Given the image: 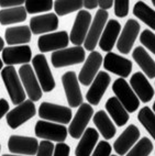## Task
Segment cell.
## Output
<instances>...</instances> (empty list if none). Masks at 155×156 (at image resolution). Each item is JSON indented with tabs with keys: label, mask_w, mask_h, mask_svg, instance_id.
Returning a JSON list of instances; mask_svg holds the SVG:
<instances>
[{
	"label": "cell",
	"mask_w": 155,
	"mask_h": 156,
	"mask_svg": "<svg viewBox=\"0 0 155 156\" xmlns=\"http://www.w3.org/2000/svg\"><path fill=\"white\" fill-rule=\"evenodd\" d=\"M1 78L6 86L8 95L11 99V102L16 106L22 103L25 100V91L22 86L21 79L17 74V70L13 66H7L1 70Z\"/></svg>",
	"instance_id": "obj_1"
},
{
	"label": "cell",
	"mask_w": 155,
	"mask_h": 156,
	"mask_svg": "<svg viewBox=\"0 0 155 156\" xmlns=\"http://www.w3.org/2000/svg\"><path fill=\"white\" fill-rule=\"evenodd\" d=\"M112 91L114 92L118 100L122 103L129 113H133L140 107V100L131 88L130 84L124 78H118L112 85Z\"/></svg>",
	"instance_id": "obj_2"
},
{
	"label": "cell",
	"mask_w": 155,
	"mask_h": 156,
	"mask_svg": "<svg viewBox=\"0 0 155 156\" xmlns=\"http://www.w3.org/2000/svg\"><path fill=\"white\" fill-rule=\"evenodd\" d=\"M51 59H52V65L55 68L81 64L86 59L85 48L81 46H73L56 51L52 53Z\"/></svg>",
	"instance_id": "obj_3"
},
{
	"label": "cell",
	"mask_w": 155,
	"mask_h": 156,
	"mask_svg": "<svg viewBox=\"0 0 155 156\" xmlns=\"http://www.w3.org/2000/svg\"><path fill=\"white\" fill-rule=\"evenodd\" d=\"M38 114L42 120L52 121L59 124H68L73 117L72 110L68 107L51 102H42L39 107Z\"/></svg>",
	"instance_id": "obj_4"
},
{
	"label": "cell",
	"mask_w": 155,
	"mask_h": 156,
	"mask_svg": "<svg viewBox=\"0 0 155 156\" xmlns=\"http://www.w3.org/2000/svg\"><path fill=\"white\" fill-rule=\"evenodd\" d=\"M34 131H35V135L40 139L57 143L64 142L68 134V129L63 124L43 120L36 122Z\"/></svg>",
	"instance_id": "obj_5"
},
{
	"label": "cell",
	"mask_w": 155,
	"mask_h": 156,
	"mask_svg": "<svg viewBox=\"0 0 155 156\" xmlns=\"http://www.w3.org/2000/svg\"><path fill=\"white\" fill-rule=\"evenodd\" d=\"M36 114V108L33 101L24 100L22 103L14 107L12 110L7 113L6 120L7 124L11 129H17L28 122L30 119Z\"/></svg>",
	"instance_id": "obj_6"
},
{
	"label": "cell",
	"mask_w": 155,
	"mask_h": 156,
	"mask_svg": "<svg viewBox=\"0 0 155 156\" xmlns=\"http://www.w3.org/2000/svg\"><path fill=\"white\" fill-rule=\"evenodd\" d=\"M32 65H33L36 78H38L40 86L42 88V91H52L55 88L56 84L50 66H49L46 57L43 54H38L34 56V58H32Z\"/></svg>",
	"instance_id": "obj_7"
},
{
	"label": "cell",
	"mask_w": 155,
	"mask_h": 156,
	"mask_svg": "<svg viewBox=\"0 0 155 156\" xmlns=\"http://www.w3.org/2000/svg\"><path fill=\"white\" fill-rule=\"evenodd\" d=\"M109 13L105 10L99 9L96 12L94 20H92L90 28H89L88 33H87L86 40L84 42V48L90 52H94L96 48V45L99 43V40L101 37V34L103 32L106 24L108 22Z\"/></svg>",
	"instance_id": "obj_8"
},
{
	"label": "cell",
	"mask_w": 155,
	"mask_h": 156,
	"mask_svg": "<svg viewBox=\"0 0 155 156\" xmlns=\"http://www.w3.org/2000/svg\"><path fill=\"white\" fill-rule=\"evenodd\" d=\"M19 77L21 79L22 86L31 101H39L42 98V88L40 83L34 74L32 66L29 64H24L19 68Z\"/></svg>",
	"instance_id": "obj_9"
},
{
	"label": "cell",
	"mask_w": 155,
	"mask_h": 156,
	"mask_svg": "<svg viewBox=\"0 0 155 156\" xmlns=\"http://www.w3.org/2000/svg\"><path fill=\"white\" fill-rule=\"evenodd\" d=\"M140 30H141V25L136 20L129 19L125 22L119 35V39L117 41V48L120 53L124 55L131 53L136 37L140 34Z\"/></svg>",
	"instance_id": "obj_10"
},
{
	"label": "cell",
	"mask_w": 155,
	"mask_h": 156,
	"mask_svg": "<svg viewBox=\"0 0 155 156\" xmlns=\"http://www.w3.org/2000/svg\"><path fill=\"white\" fill-rule=\"evenodd\" d=\"M92 114H94V109H92V105L81 103L79 106L75 117L70 121V124H69L68 128L69 135L73 139H81L84 132L86 131L89 121L92 118Z\"/></svg>",
	"instance_id": "obj_11"
},
{
	"label": "cell",
	"mask_w": 155,
	"mask_h": 156,
	"mask_svg": "<svg viewBox=\"0 0 155 156\" xmlns=\"http://www.w3.org/2000/svg\"><path fill=\"white\" fill-rule=\"evenodd\" d=\"M62 84L66 95L67 102L72 108H78L83 103V95L76 73L73 70L66 72L62 76Z\"/></svg>",
	"instance_id": "obj_12"
},
{
	"label": "cell",
	"mask_w": 155,
	"mask_h": 156,
	"mask_svg": "<svg viewBox=\"0 0 155 156\" xmlns=\"http://www.w3.org/2000/svg\"><path fill=\"white\" fill-rule=\"evenodd\" d=\"M90 24H92V14L87 10L78 11L69 34V41L75 46H81V44H84Z\"/></svg>",
	"instance_id": "obj_13"
},
{
	"label": "cell",
	"mask_w": 155,
	"mask_h": 156,
	"mask_svg": "<svg viewBox=\"0 0 155 156\" xmlns=\"http://www.w3.org/2000/svg\"><path fill=\"white\" fill-rule=\"evenodd\" d=\"M69 44V35L66 31L43 34L38 40V48L42 53L64 50Z\"/></svg>",
	"instance_id": "obj_14"
},
{
	"label": "cell",
	"mask_w": 155,
	"mask_h": 156,
	"mask_svg": "<svg viewBox=\"0 0 155 156\" xmlns=\"http://www.w3.org/2000/svg\"><path fill=\"white\" fill-rule=\"evenodd\" d=\"M103 62V55L99 52H90L87 59L84 62V66L81 67L79 75H78V80L84 86H89L92 85L94 79L96 78L97 74L99 73V68Z\"/></svg>",
	"instance_id": "obj_15"
},
{
	"label": "cell",
	"mask_w": 155,
	"mask_h": 156,
	"mask_svg": "<svg viewBox=\"0 0 155 156\" xmlns=\"http://www.w3.org/2000/svg\"><path fill=\"white\" fill-rule=\"evenodd\" d=\"M8 148L12 154L33 156L39 150V142L34 137L11 135L8 140Z\"/></svg>",
	"instance_id": "obj_16"
},
{
	"label": "cell",
	"mask_w": 155,
	"mask_h": 156,
	"mask_svg": "<svg viewBox=\"0 0 155 156\" xmlns=\"http://www.w3.org/2000/svg\"><path fill=\"white\" fill-rule=\"evenodd\" d=\"M110 81L111 78L108 73L103 72V70H100L98 73L86 94V99L89 105H92V106L99 105L103 95H105L106 90L108 89Z\"/></svg>",
	"instance_id": "obj_17"
},
{
	"label": "cell",
	"mask_w": 155,
	"mask_h": 156,
	"mask_svg": "<svg viewBox=\"0 0 155 156\" xmlns=\"http://www.w3.org/2000/svg\"><path fill=\"white\" fill-rule=\"evenodd\" d=\"M32 61V51L29 45L8 46L2 51V62L7 66L17 64H28Z\"/></svg>",
	"instance_id": "obj_18"
},
{
	"label": "cell",
	"mask_w": 155,
	"mask_h": 156,
	"mask_svg": "<svg viewBox=\"0 0 155 156\" xmlns=\"http://www.w3.org/2000/svg\"><path fill=\"white\" fill-rule=\"evenodd\" d=\"M103 67L106 70L125 79V77H129L132 72V62L116 53L109 52L103 59Z\"/></svg>",
	"instance_id": "obj_19"
},
{
	"label": "cell",
	"mask_w": 155,
	"mask_h": 156,
	"mask_svg": "<svg viewBox=\"0 0 155 156\" xmlns=\"http://www.w3.org/2000/svg\"><path fill=\"white\" fill-rule=\"evenodd\" d=\"M130 85L139 100L146 103L151 101L154 97V88L149 83V79L143 73L136 72L131 76Z\"/></svg>",
	"instance_id": "obj_20"
},
{
	"label": "cell",
	"mask_w": 155,
	"mask_h": 156,
	"mask_svg": "<svg viewBox=\"0 0 155 156\" xmlns=\"http://www.w3.org/2000/svg\"><path fill=\"white\" fill-rule=\"evenodd\" d=\"M140 130L134 124H130L114 141V148L118 155H125L140 139Z\"/></svg>",
	"instance_id": "obj_21"
},
{
	"label": "cell",
	"mask_w": 155,
	"mask_h": 156,
	"mask_svg": "<svg viewBox=\"0 0 155 156\" xmlns=\"http://www.w3.org/2000/svg\"><path fill=\"white\" fill-rule=\"evenodd\" d=\"M58 28V17L55 13H45L35 16L30 20V30L33 34L53 32Z\"/></svg>",
	"instance_id": "obj_22"
},
{
	"label": "cell",
	"mask_w": 155,
	"mask_h": 156,
	"mask_svg": "<svg viewBox=\"0 0 155 156\" xmlns=\"http://www.w3.org/2000/svg\"><path fill=\"white\" fill-rule=\"evenodd\" d=\"M121 33V24L119 21L111 19L106 24L101 37L99 40V48L105 52H110L117 43L119 35Z\"/></svg>",
	"instance_id": "obj_23"
},
{
	"label": "cell",
	"mask_w": 155,
	"mask_h": 156,
	"mask_svg": "<svg viewBox=\"0 0 155 156\" xmlns=\"http://www.w3.org/2000/svg\"><path fill=\"white\" fill-rule=\"evenodd\" d=\"M99 140V133L94 128H87L75 148V156H92Z\"/></svg>",
	"instance_id": "obj_24"
},
{
	"label": "cell",
	"mask_w": 155,
	"mask_h": 156,
	"mask_svg": "<svg viewBox=\"0 0 155 156\" xmlns=\"http://www.w3.org/2000/svg\"><path fill=\"white\" fill-rule=\"evenodd\" d=\"M32 32L28 25L10 27L5 31V40L9 45H27L31 41Z\"/></svg>",
	"instance_id": "obj_25"
},
{
	"label": "cell",
	"mask_w": 155,
	"mask_h": 156,
	"mask_svg": "<svg viewBox=\"0 0 155 156\" xmlns=\"http://www.w3.org/2000/svg\"><path fill=\"white\" fill-rule=\"evenodd\" d=\"M132 57L146 77L150 79L155 78V61L149 55L143 46H136L132 52Z\"/></svg>",
	"instance_id": "obj_26"
},
{
	"label": "cell",
	"mask_w": 155,
	"mask_h": 156,
	"mask_svg": "<svg viewBox=\"0 0 155 156\" xmlns=\"http://www.w3.org/2000/svg\"><path fill=\"white\" fill-rule=\"evenodd\" d=\"M106 110L109 113L114 122L118 126H123L130 119L129 112L122 106V103L118 100L117 97H110L106 102Z\"/></svg>",
	"instance_id": "obj_27"
},
{
	"label": "cell",
	"mask_w": 155,
	"mask_h": 156,
	"mask_svg": "<svg viewBox=\"0 0 155 156\" xmlns=\"http://www.w3.org/2000/svg\"><path fill=\"white\" fill-rule=\"evenodd\" d=\"M94 124L98 129L99 133L103 136V139L110 140L116 135V126L103 110H99L96 112V114L94 115Z\"/></svg>",
	"instance_id": "obj_28"
},
{
	"label": "cell",
	"mask_w": 155,
	"mask_h": 156,
	"mask_svg": "<svg viewBox=\"0 0 155 156\" xmlns=\"http://www.w3.org/2000/svg\"><path fill=\"white\" fill-rule=\"evenodd\" d=\"M28 12L25 10V7H16V8H9L0 10V24L9 25L14 23H21L27 20Z\"/></svg>",
	"instance_id": "obj_29"
},
{
	"label": "cell",
	"mask_w": 155,
	"mask_h": 156,
	"mask_svg": "<svg viewBox=\"0 0 155 156\" xmlns=\"http://www.w3.org/2000/svg\"><path fill=\"white\" fill-rule=\"evenodd\" d=\"M133 14L143 23L155 30V10L150 8L144 1H138L133 7Z\"/></svg>",
	"instance_id": "obj_30"
},
{
	"label": "cell",
	"mask_w": 155,
	"mask_h": 156,
	"mask_svg": "<svg viewBox=\"0 0 155 156\" xmlns=\"http://www.w3.org/2000/svg\"><path fill=\"white\" fill-rule=\"evenodd\" d=\"M138 120L149 134L155 140V113L149 107H143L138 113Z\"/></svg>",
	"instance_id": "obj_31"
},
{
	"label": "cell",
	"mask_w": 155,
	"mask_h": 156,
	"mask_svg": "<svg viewBox=\"0 0 155 156\" xmlns=\"http://www.w3.org/2000/svg\"><path fill=\"white\" fill-rule=\"evenodd\" d=\"M54 10H55L56 16H67V14L72 13L75 11H81V9L83 8V1L78 0V1H62V0H57L54 1Z\"/></svg>",
	"instance_id": "obj_32"
},
{
	"label": "cell",
	"mask_w": 155,
	"mask_h": 156,
	"mask_svg": "<svg viewBox=\"0 0 155 156\" xmlns=\"http://www.w3.org/2000/svg\"><path fill=\"white\" fill-rule=\"evenodd\" d=\"M153 151V143L149 137L144 136L133 145L125 156H149Z\"/></svg>",
	"instance_id": "obj_33"
},
{
	"label": "cell",
	"mask_w": 155,
	"mask_h": 156,
	"mask_svg": "<svg viewBox=\"0 0 155 156\" xmlns=\"http://www.w3.org/2000/svg\"><path fill=\"white\" fill-rule=\"evenodd\" d=\"M24 7L28 13L34 14L52 10V8L54 7V2L53 1H25Z\"/></svg>",
	"instance_id": "obj_34"
},
{
	"label": "cell",
	"mask_w": 155,
	"mask_h": 156,
	"mask_svg": "<svg viewBox=\"0 0 155 156\" xmlns=\"http://www.w3.org/2000/svg\"><path fill=\"white\" fill-rule=\"evenodd\" d=\"M140 42L155 55V34L152 31L147 30V29L143 30V32L140 34Z\"/></svg>",
	"instance_id": "obj_35"
},
{
	"label": "cell",
	"mask_w": 155,
	"mask_h": 156,
	"mask_svg": "<svg viewBox=\"0 0 155 156\" xmlns=\"http://www.w3.org/2000/svg\"><path fill=\"white\" fill-rule=\"evenodd\" d=\"M130 1L128 0H117L114 2V14L118 18H125L129 13Z\"/></svg>",
	"instance_id": "obj_36"
},
{
	"label": "cell",
	"mask_w": 155,
	"mask_h": 156,
	"mask_svg": "<svg viewBox=\"0 0 155 156\" xmlns=\"http://www.w3.org/2000/svg\"><path fill=\"white\" fill-rule=\"evenodd\" d=\"M54 147L55 145L53 144V142L43 140L39 143V150H38L36 156H53Z\"/></svg>",
	"instance_id": "obj_37"
},
{
	"label": "cell",
	"mask_w": 155,
	"mask_h": 156,
	"mask_svg": "<svg viewBox=\"0 0 155 156\" xmlns=\"http://www.w3.org/2000/svg\"><path fill=\"white\" fill-rule=\"evenodd\" d=\"M111 151H112V147H111L110 143L103 140V141L98 142L92 156H110Z\"/></svg>",
	"instance_id": "obj_38"
},
{
	"label": "cell",
	"mask_w": 155,
	"mask_h": 156,
	"mask_svg": "<svg viewBox=\"0 0 155 156\" xmlns=\"http://www.w3.org/2000/svg\"><path fill=\"white\" fill-rule=\"evenodd\" d=\"M69 153H70V147L64 142H62L55 145L53 156H69Z\"/></svg>",
	"instance_id": "obj_39"
},
{
	"label": "cell",
	"mask_w": 155,
	"mask_h": 156,
	"mask_svg": "<svg viewBox=\"0 0 155 156\" xmlns=\"http://www.w3.org/2000/svg\"><path fill=\"white\" fill-rule=\"evenodd\" d=\"M24 3H25L24 0H0V7H2L3 9L21 7Z\"/></svg>",
	"instance_id": "obj_40"
},
{
	"label": "cell",
	"mask_w": 155,
	"mask_h": 156,
	"mask_svg": "<svg viewBox=\"0 0 155 156\" xmlns=\"http://www.w3.org/2000/svg\"><path fill=\"white\" fill-rule=\"evenodd\" d=\"M9 112V103L6 99H0V120Z\"/></svg>",
	"instance_id": "obj_41"
},
{
	"label": "cell",
	"mask_w": 155,
	"mask_h": 156,
	"mask_svg": "<svg viewBox=\"0 0 155 156\" xmlns=\"http://www.w3.org/2000/svg\"><path fill=\"white\" fill-rule=\"evenodd\" d=\"M112 6H114V1L112 0H99L98 1V7L101 10H105V11H107L108 9L112 8Z\"/></svg>",
	"instance_id": "obj_42"
},
{
	"label": "cell",
	"mask_w": 155,
	"mask_h": 156,
	"mask_svg": "<svg viewBox=\"0 0 155 156\" xmlns=\"http://www.w3.org/2000/svg\"><path fill=\"white\" fill-rule=\"evenodd\" d=\"M83 7L88 9V10H92V9H96L98 7V1H96V0H86V1H83Z\"/></svg>",
	"instance_id": "obj_43"
},
{
	"label": "cell",
	"mask_w": 155,
	"mask_h": 156,
	"mask_svg": "<svg viewBox=\"0 0 155 156\" xmlns=\"http://www.w3.org/2000/svg\"><path fill=\"white\" fill-rule=\"evenodd\" d=\"M3 48H5V41H3V39L0 36V52H2Z\"/></svg>",
	"instance_id": "obj_44"
},
{
	"label": "cell",
	"mask_w": 155,
	"mask_h": 156,
	"mask_svg": "<svg viewBox=\"0 0 155 156\" xmlns=\"http://www.w3.org/2000/svg\"><path fill=\"white\" fill-rule=\"evenodd\" d=\"M3 62H2V59L0 58V70H2V68H3Z\"/></svg>",
	"instance_id": "obj_45"
},
{
	"label": "cell",
	"mask_w": 155,
	"mask_h": 156,
	"mask_svg": "<svg viewBox=\"0 0 155 156\" xmlns=\"http://www.w3.org/2000/svg\"><path fill=\"white\" fill-rule=\"evenodd\" d=\"M153 112L155 113V101H154V103H153Z\"/></svg>",
	"instance_id": "obj_46"
},
{
	"label": "cell",
	"mask_w": 155,
	"mask_h": 156,
	"mask_svg": "<svg viewBox=\"0 0 155 156\" xmlns=\"http://www.w3.org/2000/svg\"><path fill=\"white\" fill-rule=\"evenodd\" d=\"M2 156H19V155H17V154H16V155H8V154H5V155H2Z\"/></svg>",
	"instance_id": "obj_47"
},
{
	"label": "cell",
	"mask_w": 155,
	"mask_h": 156,
	"mask_svg": "<svg viewBox=\"0 0 155 156\" xmlns=\"http://www.w3.org/2000/svg\"><path fill=\"white\" fill-rule=\"evenodd\" d=\"M152 5H153V6L155 7V0H152Z\"/></svg>",
	"instance_id": "obj_48"
},
{
	"label": "cell",
	"mask_w": 155,
	"mask_h": 156,
	"mask_svg": "<svg viewBox=\"0 0 155 156\" xmlns=\"http://www.w3.org/2000/svg\"><path fill=\"white\" fill-rule=\"evenodd\" d=\"M110 156H118V155H110Z\"/></svg>",
	"instance_id": "obj_49"
},
{
	"label": "cell",
	"mask_w": 155,
	"mask_h": 156,
	"mask_svg": "<svg viewBox=\"0 0 155 156\" xmlns=\"http://www.w3.org/2000/svg\"><path fill=\"white\" fill-rule=\"evenodd\" d=\"M0 151H1V145H0Z\"/></svg>",
	"instance_id": "obj_50"
}]
</instances>
